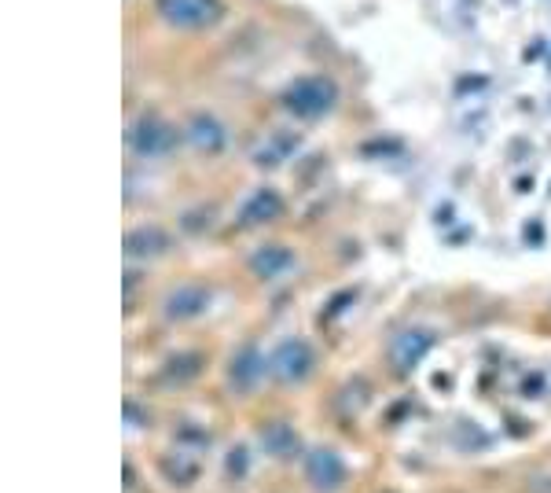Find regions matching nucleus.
<instances>
[{"label":"nucleus","mask_w":551,"mask_h":493,"mask_svg":"<svg viewBox=\"0 0 551 493\" xmlns=\"http://www.w3.org/2000/svg\"><path fill=\"white\" fill-rule=\"evenodd\" d=\"M335 104H338V89H335V81L324 78V74H309V78H298L291 89L283 92V107H287L291 115L305 118V122H316V118H324Z\"/></svg>","instance_id":"nucleus-1"},{"label":"nucleus","mask_w":551,"mask_h":493,"mask_svg":"<svg viewBox=\"0 0 551 493\" xmlns=\"http://www.w3.org/2000/svg\"><path fill=\"white\" fill-rule=\"evenodd\" d=\"M158 15L180 30H203L225 15L221 0H158Z\"/></svg>","instance_id":"nucleus-2"},{"label":"nucleus","mask_w":551,"mask_h":493,"mask_svg":"<svg viewBox=\"0 0 551 493\" xmlns=\"http://www.w3.org/2000/svg\"><path fill=\"white\" fill-rule=\"evenodd\" d=\"M305 482L313 486L316 493H338L342 486H346V464H342V457H338L331 446H313L309 453H305Z\"/></svg>","instance_id":"nucleus-3"},{"label":"nucleus","mask_w":551,"mask_h":493,"mask_svg":"<svg viewBox=\"0 0 551 493\" xmlns=\"http://www.w3.org/2000/svg\"><path fill=\"white\" fill-rule=\"evenodd\" d=\"M269 368L280 383H302L305 376H313L316 350L309 343H302V339H287V343H280L272 350Z\"/></svg>","instance_id":"nucleus-4"},{"label":"nucleus","mask_w":551,"mask_h":493,"mask_svg":"<svg viewBox=\"0 0 551 493\" xmlns=\"http://www.w3.org/2000/svg\"><path fill=\"white\" fill-rule=\"evenodd\" d=\"M173 144H177L173 126L162 122V118H155V115L136 118L133 126H129V148H133L140 159H158V155L173 151Z\"/></svg>","instance_id":"nucleus-5"},{"label":"nucleus","mask_w":551,"mask_h":493,"mask_svg":"<svg viewBox=\"0 0 551 493\" xmlns=\"http://www.w3.org/2000/svg\"><path fill=\"white\" fill-rule=\"evenodd\" d=\"M434 346V332L430 328H405L390 339V361H394L397 372H412V368L430 354Z\"/></svg>","instance_id":"nucleus-6"},{"label":"nucleus","mask_w":551,"mask_h":493,"mask_svg":"<svg viewBox=\"0 0 551 493\" xmlns=\"http://www.w3.org/2000/svg\"><path fill=\"white\" fill-rule=\"evenodd\" d=\"M265 372H272V368H269V361L261 357L258 346H239L236 357H232V365H228V383H232L239 394H250V390H258Z\"/></svg>","instance_id":"nucleus-7"},{"label":"nucleus","mask_w":551,"mask_h":493,"mask_svg":"<svg viewBox=\"0 0 551 493\" xmlns=\"http://www.w3.org/2000/svg\"><path fill=\"white\" fill-rule=\"evenodd\" d=\"M206 306H210V287L206 284H180L166 295V313L169 321H192V317H203Z\"/></svg>","instance_id":"nucleus-8"},{"label":"nucleus","mask_w":551,"mask_h":493,"mask_svg":"<svg viewBox=\"0 0 551 493\" xmlns=\"http://www.w3.org/2000/svg\"><path fill=\"white\" fill-rule=\"evenodd\" d=\"M188 144L199 151H206V155H214V151H225L228 148V129L221 118L206 115V111H199V115L188 118Z\"/></svg>","instance_id":"nucleus-9"},{"label":"nucleus","mask_w":551,"mask_h":493,"mask_svg":"<svg viewBox=\"0 0 551 493\" xmlns=\"http://www.w3.org/2000/svg\"><path fill=\"white\" fill-rule=\"evenodd\" d=\"M291 265H294V251L283 247V243H265V247H258V251L250 254V269H254L258 280H276V276H283Z\"/></svg>","instance_id":"nucleus-10"},{"label":"nucleus","mask_w":551,"mask_h":493,"mask_svg":"<svg viewBox=\"0 0 551 493\" xmlns=\"http://www.w3.org/2000/svg\"><path fill=\"white\" fill-rule=\"evenodd\" d=\"M283 214V195L272 188H258L247 203L239 207V225H269L272 218Z\"/></svg>","instance_id":"nucleus-11"},{"label":"nucleus","mask_w":551,"mask_h":493,"mask_svg":"<svg viewBox=\"0 0 551 493\" xmlns=\"http://www.w3.org/2000/svg\"><path fill=\"white\" fill-rule=\"evenodd\" d=\"M261 446H265V453L276 460H294L298 453H302V442H298V431H294L291 424H283V420H272V424H265V431H261Z\"/></svg>","instance_id":"nucleus-12"},{"label":"nucleus","mask_w":551,"mask_h":493,"mask_svg":"<svg viewBox=\"0 0 551 493\" xmlns=\"http://www.w3.org/2000/svg\"><path fill=\"white\" fill-rule=\"evenodd\" d=\"M169 247V236L155 225H144V229H133L125 236V254L129 258H155Z\"/></svg>","instance_id":"nucleus-13"},{"label":"nucleus","mask_w":551,"mask_h":493,"mask_svg":"<svg viewBox=\"0 0 551 493\" xmlns=\"http://www.w3.org/2000/svg\"><path fill=\"white\" fill-rule=\"evenodd\" d=\"M294 148H298V137H294V133H276V137L258 151V166H280Z\"/></svg>","instance_id":"nucleus-14"},{"label":"nucleus","mask_w":551,"mask_h":493,"mask_svg":"<svg viewBox=\"0 0 551 493\" xmlns=\"http://www.w3.org/2000/svg\"><path fill=\"white\" fill-rule=\"evenodd\" d=\"M203 372V357L199 354H180L166 365V379H192Z\"/></svg>","instance_id":"nucleus-15"},{"label":"nucleus","mask_w":551,"mask_h":493,"mask_svg":"<svg viewBox=\"0 0 551 493\" xmlns=\"http://www.w3.org/2000/svg\"><path fill=\"white\" fill-rule=\"evenodd\" d=\"M166 471H169V479L177 482V486H188V482L199 475V464H192V460L184 457V453H173V457L166 460Z\"/></svg>","instance_id":"nucleus-16"},{"label":"nucleus","mask_w":551,"mask_h":493,"mask_svg":"<svg viewBox=\"0 0 551 493\" xmlns=\"http://www.w3.org/2000/svg\"><path fill=\"white\" fill-rule=\"evenodd\" d=\"M379 151H401V144H364V155H379Z\"/></svg>","instance_id":"nucleus-17"}]
</instances>
